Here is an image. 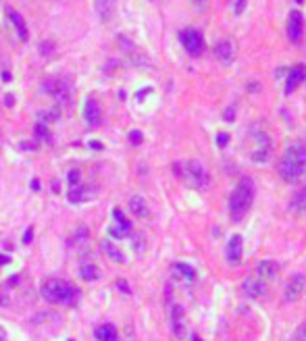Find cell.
<instances>
[{
  "label": "cell",
  "instance_id": "1",
  "mask_svg": "<svg viewBox=\"0 0 306 341\" xmlns=\"http://www.w3.org/2000/svg\"><path fill=\"white\" fill-rule=\"evenodd\" d=\"M256 196V185L250 177H242L229 196V216L233 223H242L250 212Z\"/></svg>",
  "mask_w": 306,
  "mask_h": 341
},
{
  "label": "cell",
  "instance_id": "2",
  "mask_svg": "<svg viewBox=\"0 0 306 341\" xmlns=\"http://www.w3.org/2000/svg\"><path fill=\"white\" fill-rule=\"evenodd\" d=\"M277 170H279V177L286 183H294L300 179L306 170V146L300 142L289 144L279 160Z\"/></svg>",
  "mask_w": 306,
  "mask_h": 341
},
{
  "label": "cell",
  "instance_id": "3",
  "mask_svg": "<svg viewBox=\"0 0 306 341\" xmlns=\"http://www.w3.org/2000/svg\"><path fill=\"white\" fill-rule=\"evenodd\" d=\"M42 298L48 304H65V306H73L80 300V289L73 283L62 281V279H46L40 287Z\"/></svg>",
  "mask_w": 306,
  "mask_h": 341
},
{
  "label": "cell",
  "instance_id": "4",
  "mask_svg": "<svg viewBox=\"0 0 306 341\" xmlns=\"http://www.w3.org/2000/svg\"><path fill=\"white\" fill-rule=\"evenodd\" d=\"M173 170H175V177H182V179L194 189H202V188H206V183H208L206 170H204V167L198 160L177 162V165H173Z\"/></svg>",
  "mask_w": 306,
  "mask_h": 341
},
{
  "label": "cell",
  "instance_id": "5",
  "mask_svg": "<svg viewBox=\"0 0 306 341\" xmlns=\"http://www.w3.org/2000/svg\"><path fill=\"white\" fill-rule=\"evenodd\" d=\"M44 92H46V94H50L61 106L71 104V100H73L71 85H69V81L65 79V77H50V79H46Z\"/></svg>",
  "mask_w": 306,
  "mask_h": 341
},
{
  "label": "cell",
  "instance_id": "6",
  "mask_svg": "<svg viewBox=\"0 0 306 341\" xmlns=\"http://www.w3.org/2000/svg\"><path fill=\"white\" fill-rule=\"evenodd\" d=\"M179 42H182L184 50L190 54V57H200V54L204 52V36L200 29L196 27H185L179 32Z\"/></svg>",
  "mask_w": 306,
  "mask_h": 341
},
{
  "label": "cell",
  "instance_id": "7",
  "mask_svg": "<svg viewBox=\"0 0 306 341\" xmlns=\"http://www.w3.org/2000/svg\"><path fill=\"white\" fill-rule=\"evenodd\" d=\"M304 289H306V275H302V273L292 275V277L287 279L286 287H284V298H286V302H289V304H292V302H296V300L304 293Z\"/></svg>",
  "mask_w": 306,
  "mask_h": 341
},
{
  "label": "cell",
  "instance_id": "8",
  "mask_svg": "<svg viewBox=\"0 0 306 341\" xmlns=\"http://www.w3.org/2000/svg\"><path fill=\"white\" fill-rule=\"evenodd\" d=\"M254 139H256V148L252 150V162L256 165H265V162H269L271 158V139L266 133H254Z\"/></svg>",
  "mask_w": 306,
  "mask_h": 341
},
{
  "label": "cell",
  "instance_id": "9",
  "mask_svg": "<svg viewBox=\"0 0 306 341\" xmlns=\"http://www.w3.org/2000/svg\"><path fill=\"white\" fill-rule=\"evenodd\" d=\"M113 219H115V225L108 229V233H111V237H115V239H125L131 233L129 219L123 214V210H119V208H115V210H113Z\"/></svg>",
  "mask_w": 306,
  "mask_h": 341
},
{
  "label": "cell",
  "instance_id": "10",
  "mask_svg": "<svg viewBox=\"0 0 306 341\" xmlns=\"http://www.w3.org/2000/svg\"><path fill=\"white\" fill-rule=\"evenodd\" d=\"M235 52H238V48H235V42L231 40V38H221V40L215 44V54H217L219 63H223V65L233 63Z\"/></svg>",
  "mask_w": 306,
  "mask_h": 341
},
{
  "label": "cell",
  "instance_id": "11",
  "mask_svg": "<svg viewBox=\"0 0 306 341\" xmlns=\"http://www.w3.org/2000/svg\"><path fill=\"white\" fill-rule=\"evenodd\" d=\"M302 36H304V17L300 11H292L289 13V19H287V38L289 42H302Z\"/></svg>",
  "mask_w": 306,
  "mask_h": 341
},
{
  "label": "cell",
  "instance_id": "12",
  "mask_svg": "<svg viewBox=\"0 0 306 341\" xmlns=\"http://www.w3.org/2000/svg\"><path fill=\"white\" fill-rule=\"evenodd\" d=\"M304 81H306V67L304 65H294L287 71V77H286V94L289 96L298 85L304 83Z\"/></svg>",
  "mask_w": 306,
  "mask_h": 341
},
{
  "label": "cell",
  "instance_id": "13",
  "mask_svg": "<svg viewBox=\"0 0 306 341\" xmlns=\"http://www.w3.org/2000/svg\"><path fill=\"white\" fill-rule=\"evenodd\" d=\"M171 327L179 339L185 337V310L182 304H173L171 308Z\"/></svg>",
  "mask_w": 306,
  "mask_h": 341
},
{
  "label": "cell",
  "instance_id": "14",
  "mask_svg": "<svg viewBox=\"0 0 306 341\" xmlns=\"http://www.w3.org/2000/svg\"><path fill=\"white\" fill-rule=\"evenodd\" d=\"M242 250H244V242H242V235H238V233L231 235L229 242H227V247H225V258H227V262H231V265L240 262Z\"/></svg>",
  "mask_w": 306,
  "mask_h": 341
},
{
  "label": "cell",
  "instance_id": "15",
  "mask_svg": "<svg viewBox=\"0 0 306 341\" xmlns=\"http://www.w3.org/2000/svg\"><path fill=\"white\" fill-rule=\"evenodd\" d=\"M242 291H244L248 298H252V300L265 298L266 296V283L261 281V279H246V281L242 283Z\"/></svg>",
  "mask_w": 306,
  "mask_h": 341
},
{
  "label": "cell",
  "instance_id": "16",
  "mask_svg": "<svg viewBox=\"0 0 306 341\" xmlns=\"http://www.w3.org/2000/svg\"><path fill=\"white\" fill-rule=\"evenodd\" d=\"M171 273H173L177 281H184V283L196 281V268L185 265V262H173V265H171Z\"/></svg>",
  "mask_w": 306,
  "mask_h": 341
},
{
  "label": "cell",
  "instance_id": "17",
  "mask_svg": "<svg viewBox=\"0 0 306 341\" xmlns=\"http://www.w3.org/2000/svg\"><path fill=\"white\" fill-rule=\"evenodd\" d=\"M279 273V265L275 260H261L256 265V279H261V281H271V279H275Z\"/></svg>",
  "mask_w": 306,
  "mask_h": 341
},
{
  "label": "cell",
  "instance_id": "18",
  "mask_svg": "<svg viewBox=\"0 0 306 341\" xmlns=\"http://www.w3.org/2000/svg\"><path fill=\"white\" fill-rule=\"evenodd\" d=\"M83 119L90 127H98L100 125V106L94 98H88L83 104Z\"/></svg>",
  "mask_w": 306,
  "mask_h": 341
},
{
  "label": "cell",
  "instance_id": "19",
  "mask_svg": "<svg viewBox=\"0 0 306 341\" xmlns=\"http://www.w3.org/2000/svg\"><path fill=\"white\" fill-rule=\"evenodd\" d=\"M289 212L294 214H306V185L298 189L292 200H289Z\"/></svg>",
  "mask_w": 306,
  "mask_h": 341
},
{
  "label": "cell",
  "instance_id": "20",
  "mask_svg": "<svg viewBox=\"0 0 306 341\" xmlns=\"http://www.w3.org/2000/svg\"><path fill=\"white\" fill-rule=\"evenodd\" d=\"M129 210L138 216V219H146L150 216V208H148V202L142 196H131L129 198Z\"/></svg>",
  "mask_w": 306,
  "mask_h": 341
},
{
  "label": "cell",
  "instance_id": "21",
  "mask_svg": "<svg viewBox=\"0 0 306 341\" xmlns=\"http://www.w3.org/2000/svg\"><path fill=\"white\" fill-rule=\"evenodd\" d=\"M4 11H6V15H9V19L13 21V25H15V29H17L19 38H21V40H27V27H25L23 17L15 9H11V6H4Z\"/></svg>",
  "mask_w": 306,
  "mask_h": 341
},
{
  "label": "cell",
  "instance_id": "22",
  "mask_svg": "<svg viewBox=\"0 0 306 341\" xmlns=\"http://www.w3.org/2000/svg\"><path fill=\"white\" fill-rule=\"evenodd\" d=\"M94 335L98 341H119V333L113 324H100V327L94 329Z\"/></svg>",
  "mask_w": 306,
  "mask_h": 341
},
{
  "label": "cell",
  "instance_id": "23",
  "mask_svg": "<svg viewBox=\"0 0 306 341\" xmlns=\"http://www.w3.org/2000/svg\"><path fill=\"white\" fill-rule=\"evenodd\" d=\"M90 198V193H88V188L85 185H75V188H69V193H67V200L71 204H82L85 202V200Z\"/></svg>",
  "mask_w": 306,
  "mask_h": 341
},
{
  "label": "cell",
  "instance_id": "24",
  "mask_svg": "<svg viewBox=\"0 0 306 341\" xmlns=\"http://www.w3.org/2000/svg\"><path fill=\"white\" fill-rule=\"evenodd\" d=\"M100 247L104 250V254L108 256L111 260H115V262H121V265H125V254L119 250L117 246H113V242H108V239H102V244H100Z\"/></svg>",
  "mask_w": 306,
  "mask_h": 341
},
{
  "label": "cell",
  "instance_id": "25",
  "mask_svg": "<svg viewBox=\"0 0 306 341\" xmlns=\"http://www.w3.org/2000/svg\"><path fill=\"white\" fill-rule=\"evenodd\" d=\"M113 6H115V0H96V9H98V15H100L102 21L111 19Z\"/></svg>",
  "mask_w": 306,
  "mask_h": 341
},
{
  "label": "cell",
  "instance_id": "26",
  "mask_svg": "<svg viewBox=\"0 0 306 341\" xmlns=\"http://www.w3.org/2000/svg\"><path fill=\"white\" fill-rule=\"evenodd\" d=\"M80 275H82V279H85V281H96V279H98V268L94 265H82L80 266Z\"/></svg>",
  "mask_w": 306,
  "mask_h": 341
},
{
  "label": "cell",
  "instance_id": "27",
  "mask_svg": "<svg viewBox=\"0 0 306 341\" xmlns=\"http://www.w3.org/2000/svg\"><path fill=\"white\" fill-rule=\"evenodd\" d=\"M67 183H69V188H75V185H80V183H82V173H80V170H77V169L69 170Z\"/></svg>",
  "mask_w": 306,
  "mask_h": 341
},
{
  "label": "cell",
  "instance_id": "28",
  "mask_svg": "<svg viewBox=\"0 0 306 341\" xmlns=\"http://www.w3.org/2000/svg\"><path fill=\"white\" fill-rule=\"evenodd\" d=\"M227 144H229V133H219L217 135V146H219V148H225Z\"/></svg>",
  "mask_w": 306,
  "mask_h": 341
},
{
  "label": "cell",
  "instance_id": "29",
  "mask_svg": "<svg viewBox=\"0 0 306 341\" xmlns=\"http://www.w3.org/2000/svg\"><path fill=\"white\" fill-rule=\"evenodd\" d=\"M246 2H248V0H235V15H242V13H244Z\"/></svg>",
  "mask_w": 306,
  "mask_h": 341
},
{
  "label": "cell",
  "instance_id": "30",
  "mask_svg": "<svg viewBox=\"0 0 306 341\" xmlns=\"http://www.w3.org/2000/svg\"><path fill=\"white\" fill-rule=\"evenodd\" d=\"M129 139H131V144H140V142H142V133H140V131H131Z\"/></svg>",
  "mask_w": 306,
  "mask_h": 341
},
{
  "label": "cell",
  "instance_id": "31",
  "mask_svg": "<svg viewBox=\"0 0 306 341\" xmlns=\"http://www.w3.org/2000/svg\"><path fill=\"white\" fill-rule=\"evenodd\" d=\"M117 287H121V291H123V293H129V285L125 283L123 279H121V281H117Z\"/></svg>",
  "mask_w": 306,
  "mask_h": 341
},
{
  "label": "cell",
  "instance_id": "32",
  "mask_svg": "<svg viewBox=\"0 0 306 341\" xmlns=\"http://www.w3.org/2000/svg\"><path fill=\"white\" fill-rule=\"evenodd\" d=\"M223 117H225L227 121H233V108H229V111H225Z\"/></svg>",
  "mask_w": 306,
  "mask_h": 341
},
{
  "label": "cell",
  "instance_id": "33",
  "mask_svg": "<svg viewBox=\"0 0 306 341\" xmlns=\"http://www.w3.org/2000/svg\"><path fill=\"white\" fill-rule=\"evenodd\" d=\"M11 258H9V256H6V254H0V266H2V265H6V262H9Z\"/></svg>",
  "mask_w": 306,
  "mask_h": 341
},
{
  "label": "cell",
  "instance_id": "34",
  "mask_svg": "<svg viewBox=\"0 0 306 341\" xmlns=\"http://www.w3.org/2000/svg\"><path fill=\"white\" fill-rule=\"evenodd\" d=\"M23 242H25V244H29V242H31V229H27V231H25V239H23Z\"/></svg>",
  "mask_w": 306,
  "mask_h": 341
},
{
  "label": "cell",
  "instance_id": "35",
  "mask_svg": "<svg viewBox=\"0 0 306 341\" xmlns=\"http://www.w3.org/2000/svg\"><path fill=\"white\" fill-rule=\"evenodd\" d=\"M190 2H194V4H198V6H202L204 2H206V0H190Z\"/></svg>",
  "mask_w": 306,
  "mask_h": 341
},
{
  "label": "cell",
  "instance_id": "36",
  "mask_svg": "<svg viewBox=\"0 0 306 341\" xmlns=\"http://www.w3.org/2000/svg\"><path fill=\"white\" fill-rule=\"evenodd\" d=\"M0 341H6V333L2 329H0Z\"/></svg>",
  "mask_w": 306,
  "mask_h": 341
},
{
  "label": "cell",
  "instance_id": "37",
  "mask_svg": "<svg viewBox=\"0 0 306 341\" xmlns=\"http://www.w3.org/2000/svg\"><path fill=\"white\" fill-rule=\"evenodd\" d=\"M0 146H2V133H0Z\"/></svg>",
  "mask_w": 306,
  "mask_h": 341
}]
</instances>
